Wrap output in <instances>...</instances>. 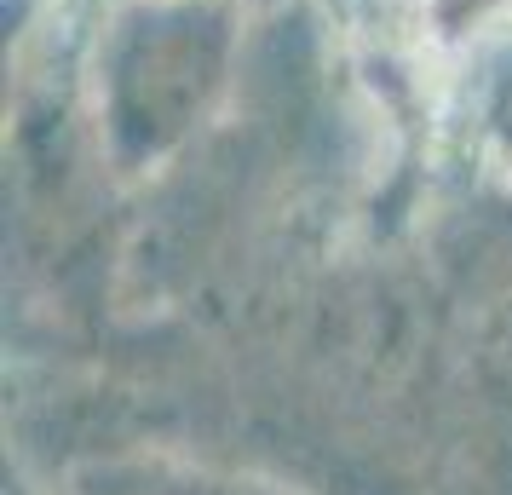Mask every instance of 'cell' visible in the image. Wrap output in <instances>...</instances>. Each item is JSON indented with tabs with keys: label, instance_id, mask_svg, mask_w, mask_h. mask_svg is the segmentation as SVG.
<instances>
[{
	"label": "cell",
	"instance_id": "1",
	"mask_svg": "<svg viewBox=\"0 0 512 495\" xmlns=\"http://www.w3.org/2000/svg\"><path fill=\"white\" fill-rule=\"evenodd\" d=\"M231 64V18L213 0H139L98 52L104 121L127 162L162 156L208 116Z\"/></svg>",
	"mask_w": 512,
	"mask_h": 495
}]
</instances>
